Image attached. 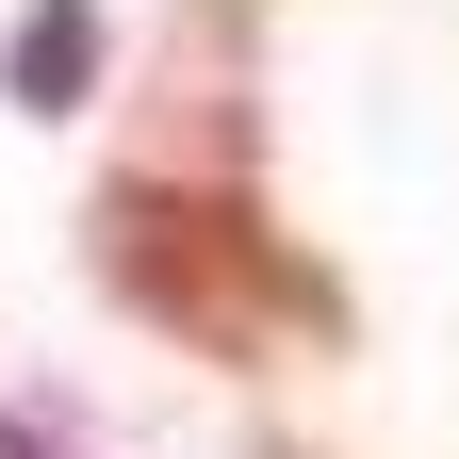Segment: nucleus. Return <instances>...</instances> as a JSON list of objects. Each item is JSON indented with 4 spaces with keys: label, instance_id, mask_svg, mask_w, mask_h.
Wrapping results in <instances>:
<instances>
[{
    "label": "nucleus",
    "instance_id": "nucleus-1",
    "mask_svg": "<svg viewBox=\"0 0 459 459\" xmlns=\"http://www.w3.org/2000/svg\"><path fill=\"white\" fill-rule=\"evenodd\" d=\"M99 279L148 328H181L197 361H296V344L344 328L328 263L279 247V230L230 197V181H197V164H132V181L99 197Z\"/></svg>",
    "mask_w": 459,
    "mask_h": 459
},
{
    "label": "nucleus",
    "instance_id": "nucleus-2",
    "mask_svg": "<svg viewBox=\"0 0 459 459\" xmlns=\"http://www.w3.org/2000/svg\"><path fill=\"white\" fill-rule=\"evenodd\" d=\"M82 66H99V17H82V0H49V17L17 33V82H33V115H49V99H66Z\"/></svg>",
    "mask_w": 459,
    "mask_h": 459
},
{
    "label": "nucleus",
    "instance_id": "nucleus-3",
    "mask_svg": "<svg viewBox=\"0 0 459 459\" xmlns=\"http://www.w3.org/2000/svg\"><path fill=\"white\" fill-rule=\"evenodd\" d=\"M0 459H33V427H0Z\"/></svg>",
    "mask_w": 459,
    "mask_h": 459
}]
</instances>
